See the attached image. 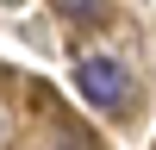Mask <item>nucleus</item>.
Returning a JSON list of instances; mask_svg holds the SVG:
<instances>
[{
	"instance_id": "1",
	"label": "nucleus",
	"mask_w": 156,
	"mask_h": 150,
	"mask_svg": "<svg viewBox=\"0 0 156 150\" xmlns=\"http://www.w3.org/2000/svg\"><path fill=\"white\" fill-rule=\"evenodd\" d=\"M75 88H81V100H94V106H119L125 100V62H112V56H81L75 62Z\"/></svg>"
},
{
	"instance_id": "2",
	"label": "nucleus",
	"mask_w": 156,
	"mask_h": 150,
	"mask_svg": "<svg viewBox=\"0 0 156 150\" xmlns=\"http://www.w3.org/2000/svg\"><path fill=\"white\" fill-rule=\"evenodd\" d=\"M62 6H69V12H75V6H81V12H94V6H100V0H62Z\"/></svg>"
}]
</instances>
